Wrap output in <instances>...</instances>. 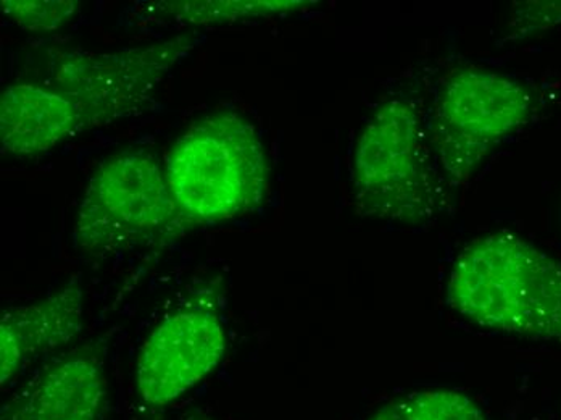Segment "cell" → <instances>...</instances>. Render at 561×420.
I'll return each mask as SVG.
<instances>
[{
	"label": "cell",
	"instance_id": "cell-1",
	"mask_svg": "<svg viewBox=\"0 0 561 420\" xmlns=\"http://www.w3.org/2000/svg\"><path fill=\"white\" fill-rule=\"evenodd\" d=\"M447 300L482 329L561 341V262L516 235L468 245L451 265Z\"/></svg>",
	"mask_w": 561,
	"mask_h": 420
},
{
	"label": "cell",
	"instance_id": "cell-2",
	"mask_svg": "<svg viewBox=\"0 0 561 420\" xmlns=\"http://www.w3.org/2000/svg\"><path fill=\"white\" fill-rule=\"evenodd\" d=\"M165 177L187 220H231L256 209L268 190V160L251 122L218 112L186 129L170 149Z\"/></svg>",
	"mask_w": 561,
	"mask_h": 420
},
{
	"label": "cell",
	"instance_id": "cell-3",
	"mask_svg": "<svg viewBox=\"0 0 561 420\" xmlns=\"http://www.w3.org/2000/svg\"><path fill=\"white\" fill-rule=\"evenodd\" d=\"M191 227L159 159L126 150L104 160L85 184L75 238L83 251L101 254L174 240Z\"/></svg>",
	"mask_w": 561,
	"mask_h": 420
},
{
	"label": "cell",
	"instance_id": "cell-4",
	"mask_svg": "<svg viewBox=\"0 0 561 420\" xmlns=\"http://www.w3.org/2000/svg\"><path fill=\"white\" fill-rule=\"evenodd\" d=\"M193 36H176L115 53H83L61 61L41 84L68 138L144 111L174 65L196 47Z\"/></svg>",
	"mask_w": 561,
	"mask_h": 420
},
{
	"label": "cell",
	"instance_id": "cell-5",
	"mask_svg": "<svg viewBox=\"0 0 561 420\" xmlns=\"http://www.w3.org/2000/svg\"><path fill=\"white\" fill-rule=\"evenodd\" d=\"M443 173L419 105L393 99L366 123L355 149L354 188L369 214L400 220L427 217Z\"/></svg>",
	"mask_w": 561,
	"mask_h": 420
},
{
	"label": "cell",
	"instance_id": "cell-6",
	"mask_svg": "<svg viewBox=\"0 0 561 420\" xmlns=\"http://www.w3.org/2000/svg\"><path fill=\"white\" fill-rule=\"evenodd\" d=\"M533 98L515 78L465 70L440 87L426 123L446 175L467 177L531 114Z\"/></svg>",
	"mask_w": 561,
	"mask_h": 420
},
{
	"label": "cell",
	"instance_id": "cell-7",
	"mask_svg": "<svg viewBox=\"0 0 561 420\" xmlns=\"http://www.w3.org/2000/svg\"><path fill=\"white\" fill-rule=\"evenodd\" d=\"M224 326L211 310L174 314L152 331L139 353L136 377L144 401L169 405L210 374L224 357Z\"/></svg>",
	"mask_w": 561,
	"mask_h": 420
},
{
	"label": "cell",
	"instance_id": "cell-8",
	"mask_svg": "<svg viewBox=\"0 0 561 420\" xmlns=\"http://www.w3.org/2000/svg\"><path fill=\"white\" fill-rule=\"evenodd\" d=\"M80 290L68 288L58 295L13 307L0 320V375L2 384L39 354L56 350L80 333L83 304Z\"/></svg>",
	"mask_w": 561,
	"mask_h": 420
},
{
	"label": "cell",
	"instance_id": "cell-9",
	"mask_svg": "<svg viewBox=\"0 0 561 420\" xmlns=\"http://www.w3.org/2000/svg\"><path fill=\"white\" fill-rule=\"evenodd\" d=\"M105 395L101 367L84 357H68L41 375L7 420H99Z\"/></svg>",
	"mask_w": 561,
	"mask_h": 420
},
{
	"label": "cell",
	"instance_id": "cell-10",
	"mask_svg": "<svg viewBox=\"0 0 561 420\" xmlns=\"http://www.w3.org/2000/svg\"><path fill=\"white\" fill-rule=\"evenodd\" d=\"M369 420H489L481 408L458 391L410 393L379 409Z\"/></svg>",
	"mask_w": 561,
	"mask_h": 420
},
{
	"label": "cell",
	"instance_id": "cell-11",
	"mask_svg": "<svg viewBox=\"0 0 561 420\" xmlns=\"http://www.w3.org/2000/svg\"><path fill=\"white\" fill-rule=\"evenodd\" d=\"M304 2H280V0H190V2H165L163 7L174 19L191 25H217L238 22L251 16L293 10Z\"/></svg>",
	"mask_w": 561,
	"mask_h": 420
},
{
	"label": "cell",
	"instance_id": "cell-12",
	"mask_svg": "<svg viewBox=\"0 0 561 420\" xmlns=\"http://www.w3.org/2000/svg\"><path fill=\"white\" fill-rule=\"evenodd\" d=\"M80 9L75 0H5L2 10L22 30L53 31L73 19Z\"/></svg>",
	"mask_w": 561,
	"mask_h": 420
},
{
	"label": "cell",
	"instance_id": "cell-13",
	"mask_svg": "<svg viewBox=\"0 0 561 420\" xmlns=\"http://www.w3.org/2000/svg\"><path fill=\"white\" fill-rule=\"evenodd\" d=\"M519 23H526V31L550 29L561 23V2H529L519 12Z\"/></svg>",
	"mask_w": 561,
	"mask_h": 420
}]
</instances>
